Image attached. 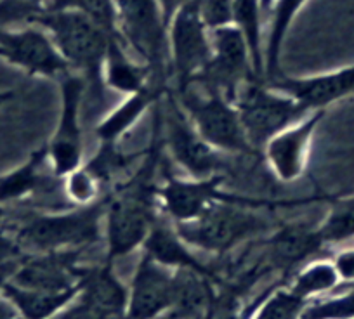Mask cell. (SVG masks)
Listing matches in <instances>:
<instances>
[{
	"label": "cell",
	"instance_id": "cell-26",
	"mask_svg": "<svg viewBox=\"0 0 354 319\" xmlns=\"http://www.w3.org/2000/svg\"><path fill=\"white\" fill-rule=\"evenodd\" d=\"M328 203V212L318 224L325 245H339L354 238V189L335 196H322Z\"/></svg>",
	"mask_w": 354,
	"mask_h": 319
},
{
	"label": "cell",
	"instance_id": "cell-33",
	"mask_svg": "<svg viewBox=\"0 0 354 319\" xmlns=\"http://www.w3.org/2000/svg\"><path fill=\"white\" fill-rule=\"evenodd\" d=\"M210 319H245L243 316H238L234 311L233 295H226L219 302L214 300L210 305Z\"/></svg>",
	"mask_w": 354,
	"mask_h": 319
},
{
	"label": "cell",
	"instance_id": "cell-31",
	"mask_svg": "<svg viewBox=\"0 0 354 319\" xmlns=\"http://www.w3.org/2000/svg\"><path fill=\"white\" fill-rule=\"evenodd\" d=\"M193 4L210 30L231 25L233 0H193Z\"/></svg>",
	"mask_w": 354,
	"mask_h": 319
},
{
	"label": "cell",
	"instance_id": "cell-30",
	"mask_svg": "<svg viewBox=\"0 0 354 319\" xmlns=\"http://www.w3.org/2000/svg\"><path fill=\"white\" fill-rule=\"evenodd\" d=\"M304 300L292 291H277L262 305L257 319H302Z\"/></svg>",
	"mask_w": 354,
	"mask_h": 319
},
{
	"label": "cell",
	"instance_id": "cell-14",
	"mask_svg": "<svg viewBox=\"0 0 354 319\" xmlns=\"http://www.w3.org/2000/svg\"><path fill=\"white\" fill-rule=\"evenodd\" d=\"M75 252H46L19 264L11 283L44 291H64L80 287L87 271L75 266Z\"/></svg>",
	"mask_w": 354,
	"mask_h": 319
},
{
	"label": "cell",
	"instance_id": "cell-13",
	"mask_svg": "<svg viewBox=\"0 0 354 319\" xmlns=\"http://www.w3.org/2000/svg\"><path fill=\"white\" fill-rule=\"evenodd\" d=\"M270 86L294 97L306 111H326L332 104L354 96V64L309 77L281 75Z\"/></svg>",
	"mask_w": 354,
	"mask_h": 319
},
{
	"label": "cell",
	"instance_id": "cell-1",
	"mask_svg": "<svg viewBox=\"0 0 354 319\" xmlns=\"http://www.w3.org/2000/svg\"><path fill=\"white\" fill-rule=\"evenodd\" d=\"M33 25L46 30L73 73L84 78L97 103L104 96V59L113 35L77 9H47Z\"/></svg>",
	"mask_w": 354,
	"mask_h": 319
},
{
	"label": "cell",
	"instance_id": "cell-29",
	"mask_svg": "<svg viewBox=\"0 0 354 319\" xmlns=\"http://www.w3.org/2000/svg\"><path fill=\"white\" fill-rule=\"evenodd\" d=\"M302 319H354V288L347 293L309 305L302 311Z\"/></svg>",
	"mask_w": 354,
	"mask_h": 319
},
{
	"label": "cell",
	"instance_id": "cell-22",
	"mask_svg": "<svg viewBox=\"0 0 354 319\" xmlns=\"http://www.w3.org/2000/svg\"><path fill=\"white\" fill-rule=\"evenodd\" d=\"M209 278L193 269H179L174 276V293L167 319H198L214 302Z\"/></svg>",
	"mask_w": 354,
	"mask_h": 319
},
{
	"label": "cell",
	"instance_id": "cell-19",
	"mask_svg": "<svg viewBox=\"0 0 354 319\" xmlns=\"http://www.w3.org/2000/svg\"><path fill=\"white\" fill-rule=\"evenodd\" d=\"M46 164H49V153L47 144H42L30 153L21 165L0 175V205L8 206L39 193L47 182Z\"/></svg>",
	"mask_w": 354,
	"mask_h": 319
},
{
	"label": "cell",
	"instance_id": "cell-16",
	"mask_svg": "<svg viewBox=\"0 0 354 319\" xmlns=\"http://www.w3.org/2000/svg\"><path fill=\"white\" fill-rule=\"evenodd\" d=\"M170 87L151 82L145 89L125 96L117 108L104 115L96 127V135L101 144H117L125 134L141 122V118L162 101Z\"/></svg>",
	"mask_w": 354,
	"mask_h": 319
},
{
	"label": "cell",
	"instance_id": "cell-27",
	"mask_svg": "<svg viewBox=\"0 0 354 319\" xmlns=\"http://www.w3.org/2000/svg\"><path fill=\"white\" fill-rule=\"evenodd\" d=\"M61 181H63L64 196L75 206L93 205L104 198V182L87 164H82L80 167L64 175Z\"/></svg>",
	"mask_w": 354,
	"mask_h": 319
},
{
	"label": "cell",
	"instance_id": "cell-40",
	"mask_svg": "<svg viewBox=\"0 0 354 319\" xmlns=\"http://www.w3.org/2000/svg\"><path fill=\"white\" fill-rule=\"evenodd\" d=\"M274 0H261V4H262V9H264V12H270L271 6H273Z\"/></svg>",
	"mask_w": 354,
	"mask_h": 319
},
{
	"label": "cell",
	"instance_id": "cell-17",
	"mask_svg": "<svg viewBox=\"0 0 354 319\" xmlns=\"http://www.w3.org/2000/svg\"><path fill=\"white\" fill-rule=\"evenodd\" d=\"M325 246L318 226L288 222L274 231L268 242V259L277 269H288L304 262Z\"/></svg>",
	"mask_w": 354,
	"mask_h": 319
},
{
	"label": "cell",
	"instance_id": "cell-34",
	"mask_svg": "<svg viewBox=\"0 0 354 319\" xmlns=\"http://www.w3.org/2000/svg\"><path fill=\"white\" fill-rule=\"evenodd\" d=\"M335 266L342 280L354 281V249L344 250L335 259Z\"/></svg>",
	"mask_w": 354,
	"mask_h": 319
},
{
	"label": "cell",
	"instance_id": "cell-7",
	"mask_svg": "<svg viewBox=\"0 0 354 319\" xmlns=\"http://www.w3.org/2000/svg\"><path fill=\"white\" fill-rule=\"evenodd\" d=\"M257 210L241 203H217L198 219L176 224V231L188 245L223 253L270 227Z\"/></svg>",
	"mask_w": 354,
	"mask_h": 319
},
{
	"label": "cell",
	"instance_id": "cell-4",
	"mask_svg": "<svg viewBox=\"0 0 354 319\" xmlns=\"http://www.w3.org/2000/svg\"><path fill=\"white\" fill-rule=\"evenodd\" d=\"M118 12V32L125 46L148 64L153 80L169 86V28L156 0H115Z\"/></svg>",
	"mask_w": 354,
	"mask_h": 319
},
{
	"label": "cell",
	"instance_id": "cell-24",
	"mask_svg": "<svg viewBox=\"0 0 354 319\" xmlns=\"http://www.w3.org/2000/svg\"><path fill=\"white\" fill-rule=\"evenodd\" d=\"M262 9L261 0H233V19L231 25L236 26L243 37L250 54L254 75L264 82V32H262Z\"/></svg>",
	"mask_w": 354,
	"mask_h": 319
},
{
	"label": "cell",
	"instance_id": "cell-3",
	"mask_svg": "<svg viewBox=\"0 0 354 319\" xmlns=\"http://www.w3.org/2000/svg\"><path fill=\"white\" fill-rule=\"evenodd\" d=\"M174 94L198 134L214 149L230 155H254L240 113L224 94L198 86H188L183 90H174Z\"/></svg>",
	"mask_w": 354,
	"mask_h": 319
},
{
	"label": "cell",
	"instance_id": "cell-21",
	"mask_svg": "<svg viewBox=\"0 0 354 319\" xmlns=\"http://www.w3.org/2000/svg\"><path fill=\"white\" fill-rule=\"evenodd\" d=\"M309 0H274L270 9V30L264 46V82L271 84L281 75V50L292 23Z\"/></svg>",
	"mask_w": 354,
	"mask_h": 319
},
{
	"label": "cell",
	"instance_id": "cell-39",
	"mask_svg": "<svg viewBox=\"0 0 354 319\" xmlns=\"http://www.w3.org/2000/svg\"><path fill=\"white\" fill-rule=\"evenodd\" d=\"M12 97H15V90H0V108L12 101Z\"/></svg>",
	"mask_w": 354,
	"mask_h": 319
},
{
	"label": "cell",
	"instance_id": "cell-20",
	"mask_svg": "<svg viewBox=\"0 0 354 319\" xmlns=\"http://www.w3.org/2000/svg\"><path fill=\"white\" fill-rule=\"evenodd\" d=\"M185 240L179 236L176 229L169 227L167 224H162L156 220L155 226L149 231L148 238L145 242L146 255L151 257L162 266L179 267V269H193L196 273L203 274L210 280L214 278V273L207 266H203L185 245Z\"/></svg>",
	"mask_w": 354,
	"mask_h": 319
},
{
	"label": "cell",
	"instance_id": "cell-2",
	"mask_svg": "<svg viewBox=\"0 0 354 319\" xmlns=\"http://www.w3.org/2000/svg\"><path fill=\"white\" fill-rule=\"evenodd\" d=\"M108 195L87 206H73L68 212L39 213L26 220L16 234L19 246L37 252H59L63 249L96 243L106 212Z\"/></svg>",
	"mask_w": 354,
	"mask_h": 319
},
{
	"label": "cell",
	"instance_id": "cell-15",
	"mask_svg": "<svg viewBox=\"0 0 354 319\" xmlns=\"http://www.w3.org/2000/svg\"><path fill=\"white\" fill-rule=\"evenodd\" d=\"M146 255L139 262L127 302V319H153L172 304L174 276Z\"/></svg>",
	"mask_w": 354,
	"mask_h": 319
},
{
	"label": "cell",
	"instance_id": "cell-23",
	"mask_svg": "<svg viewBox=\"0 0 354 319\" xmlns=\"http://www.w3.org/2000/svg\"><path fill=\"white\" fill-rule=\"evenodd\" d=\"M80 300L115 318H125L129 295L110 266L87 271L80 283Z\"/></svg>",
	"mask_w": 354,
	"mask_h": 319
},
{
	"label": "cell",
	"instance_id": "cell-36",
	"mask_svg": "<svg viewBox=\"0 0 354 319\" xmlns=\"http://www.w3.org/2000/svg\"><path fill=\"white\" fill-rule=\"evenodd\" d=\"M156 2H158L160 9H162L163 19H165L167 28H169V23H170V19L174 18V14H176V12L183 8V6L188 4L189 0H156Z\"/></svg>",
	"mask_w": 354,
	"mask_h": 319
},
{
	"label": "cell",
	"instance_id": "cell-8",
	"mask_svg": "<svg viewBox=\"0 0 354 319\" xmlns=\"http://www.w3.org/2000/svg\"><path fill=\"white\" fill-rule=\"evenodd\" d=\"M158 110L163 146L188 177L203 179L223 174V156L198 134L177 101L172 87L162 97Z\"/></svg>",
	"mask_w": 354,
	"mask_h": 319
},
{
	"label": "cell",
	"instance_id": "cell-5",
	"mask_svg": "<svg viewBox=\"0 0 354 319\" xmlns=\"http://www.w3.org/2000/svg\"><path fill=\"white\" fill-rule=\"evenodd\" d=\"M234 106L248 144L255 153H261L273 135L309 113L294 97L261 80L245 82L238 89Z\"/></svg>",
	"mask_w": 354,
	"mask_h": 319
},
{
	"label": "cell",
	"instance_id": "cell-11",
	"mask_svg": "<svg viewBox=\"0 0 354 319\" xmlns=\"http://www.w3.org/2000/svg\"><path fill=\"white\" fill-rule=\"evenodd\" d=\"M0 47L4 50V61L18 66L28 77L59 80L71 71L49 33L39 25L0 30Z\"/></svg>",
	"mask_w": 354,
	"mask_h": 319
},
{
	"label": "cell",
	"instance_id": "cell-41",
	"mask_svg": "<svg viewBox=\"0 0 354 319\" xmlns=\"http://www.w3.org/2000/svg\"><path fill=\"white\" fill-rule=\"evenodd\" d=\"M6 212H8V210H6V206L0 205V222L6 219Z\"/></svg>",
	"mask_w": 354,
	"mask_h": 319
},
{
	"label": "cell",
	"instance_id": "cell-32",
	"mask_svg": "<svg viewBox=\"0 0 354 319\" xmlns=\"http://www.w3.org/2000/svg\"><path fill=\"white\" fill-rule=\"evenodd\" d=\"M54 319H125V318H115V316L106 314V312L100 311V309L93 307V305L85 304L84 300H78L77 305L68 309L61 316Z\"/></svg>",
	"mask_w": 354,
	"mask_h": 319
},
{
	"label": "cell",
	"instance_id": "cell-43",
	"mask_svg": "<svg viewBox=\"0 0 354 319\" xmlns=\"http://www.w3.org/2000/svg\"><path fill=\"white\" fill-rule=\"evenodd\" d=\"M353 189H354V188H353Z\"/></svg>",
	"mask_w": 354,
	"mask_h": 319
},
{
	"label": "cell",
	"instance_id": "cell-6",
	"mask_svg": "<svg viewBox=\"0 0 354 319\" xmlns=\"http://www.w3.org/2000/svg\"><path fill=\"white\" fill-rule=\"evenodd\" d=\"M224 174L210 175V177H176L167 175L165 181L158 184V206L176 224L189 222L198 219L202 213L212 209L217 203H241L254 209H271L278 205H290V202H270L264 198H250V196L236 195L224 189Z\"/></svg>",
	"mask_w": 354,
	"mask_h": 319
},
{
	"label": "cell",
	"instance_id": "cell-35",
	"mask_svg": "<svg viewBox=\"0 0 354 319\" xmlns=\"http://www.w3.org/2000/svg\"><path fill=\"white\" fill-rule=\"evenodd\" d=\"M21 255V246L16 240L0 233V262L6 260H18Z\"/></svg>",
	"mask_w": 354,
	"mask_h": 319
},
{
	"label": "cell",
	"instance_id": "cell-38",
	"mask_svg": "<svg viewBox=\"0 0 354 319\" xmlns=\"http://www.w3.org/2000/svg\"><path fill=\"white\" fill-rule=\"evenodd\" d=\"M0 319H18L15 307L2 300H0Z\"/></svg>",
	"mask_w": 354,
	"mask_h": 319
},
{
	"label": "cell",
	"instance_id": "cell-18",
	"mask_svg": "<svg viewBox=\"0 0 354 319\" xmlns=\"http://www.w3.org/2000/svg\"><path fill=\"white\" fill-rule=\"evenodd\" d=\"M104 86L106 89L120 93L124 96L145 89L153 80V73L148 64L132 59L125 49L122 37H111L104 59Z\"/></svg>",
	"mask_w": 354,
	"mask_h": 319
},
{
	"label": "cell",
	"instance_id": "cell-28",
	"mask_svg": "<svg viewBox=\"0 0 354 319\" xmlns=\"http://www.w3.org/2000/svg\"><path fill=\"white\" fill-rule=\"evenodd\" d=\"M339 280H342L337 269L335 262H316L309 266L308 269L302 271L294 281L292 293L297 295L299 298H308L311 295L325 293V291L333 290L339 284Z\"/></svg>",
	"mask_w": 354,
	"mask_h": 319
},
{
	"label": "cell",
	"instance_id": "cell-25",
	"mask_svg": "<svg viewBox=\"0 0 354 319\" xmlns=\"http://www.w3.org/2000/svg\"><path fill=\"white\" fill-rule=\"evenodd\" d=\"M80 291V287L71 288L64 291H44V290H30V288L16 287L9 281L4 287V293L15 307L25 316L26 319H47L59 311L63 305H66L75 293Z\"/></svg>",
	"mask_w": 354,
	"mask_h": 319
},
{
	"label": "cell",
	"instance_id": "cell-12",
	"mask_svg": "<svg viewBox=\"0 0 354 319\" xmlns=\"http://www.w3.org/2000/svg\"><path fill=\"white\" fill-rule=\"evenodd\" d=\"M326 111H309L308 115L288 125L281 132L266 142L262 156L270 167L271 174L280 182H295L304 175L311 156L313 141L316 130L325 118Z\"/></svg>",
	"mask_w": 354,
	"mask_h": 319
},
{
	"label": "cell",
	"instance_id": "cell-42",
	"mask_svg": "<svg viewBox=\"0 0 354 319\" xmlns=\"http://www.w3.org/2000/svg\"><path fill=\"white\" fill-rule=\"evenodd\" d=\"M0 59H4V50H2V47H0Z\"/></svg>",
	"mask_w": 354,
	"mask_h": 319
},
{
	"label": "cell",
	"instance_id": "cell-37",
	"mask_svg": "<svg viewBox=\"0 0 354 319\" xmlns=\"http://www.w3.org/2000/svg\"><path fill=\"white\" fill-rule=\"evenodd\" d=\"M18 267V260H6V262H0V290H4L6 284L12 280V276H15Z\"/></svg>",
	"mask_w": 354,
	"mask_h": 319
},
{
	"label": "cell",
	"instance_id": "cell-10",
	"mask_svg": "<svg viewBox=\"0 0 354 319\" xmlns=\"http://www.w3.org/2000/svg\"><path fill=\"white\" fill-rule=\"evenodd\" d=\"M59 84V117L47 144L50 174L63 179L84 164V130H82V104L87 93L84 78L68 71L57 80Z\"/></svg>",
	"mask_w": 354,
	"mask_h": 319
},
{
	"label": "cell",
	"instance_id": "cell-9",
	"mask_svg": "<svg viewBox=\"0 0 354 319\" xmlns=\"http://www.w3.org/2000/svg\"><path fill=\"white\" fill-rule=\"evenodd\" d=\"M212 59L210 28L193 0L183 6L169 23V66L174 90L192 86Z\"/></svg>",
	"mask_w": 354,
	"mask_h": 319
}]
</instances>
